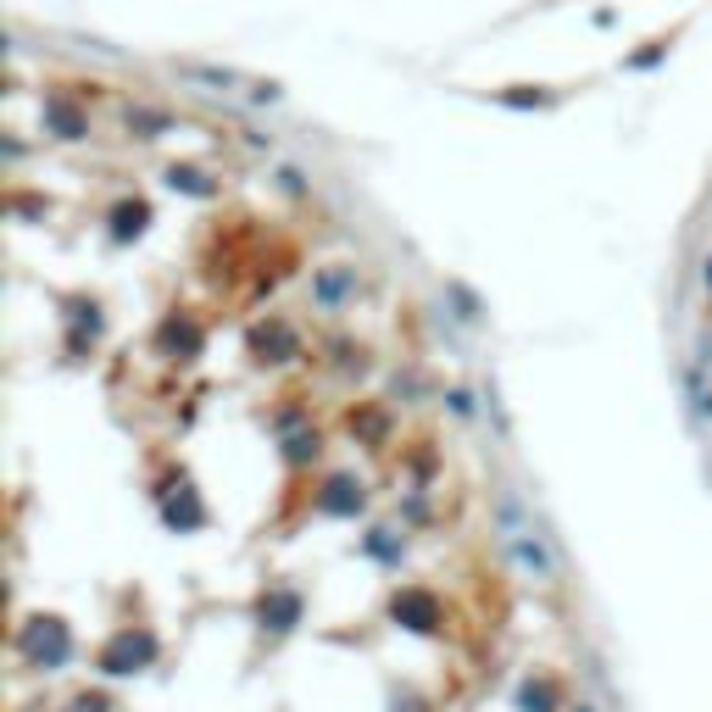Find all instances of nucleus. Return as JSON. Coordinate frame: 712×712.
Returning <instances> with one entry per match:
<instances>
[{"label":"nucleus","instance_id":"f257e3e1","mask_svg":"<svg viewBox=\"0 0 712 712\" xmlns=\"http://www.w3.org/2000/svg\"><path fill=\"white\" fill-rule=\"evenodd\" d=\"M507 546H512V557H518L523 574H534V579H557V563H552L546 541H541V534H534L529 523H523V529H507Z\"/></svg>","mask_w":712,"mask_h":712},{"label":"nucleus","instance_id":"f03ea898","mask_svg":"<svg viewBox=\"0 0 712 712\" xmlns=\"http://www.w3.org/2000/svg\"><path fill=\"white\" fill-rule=\"evenodd\" d=\"M140 657H151V635H140V641H134V635H118V646L101 657V668H107V674H134Z\"/></svg>","mask_w":712,"mask_h":712}]
</instances>
